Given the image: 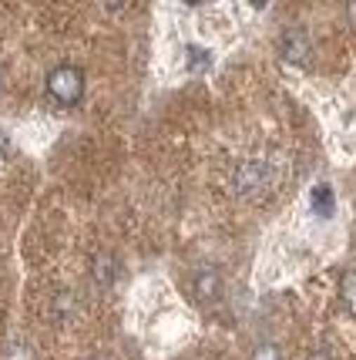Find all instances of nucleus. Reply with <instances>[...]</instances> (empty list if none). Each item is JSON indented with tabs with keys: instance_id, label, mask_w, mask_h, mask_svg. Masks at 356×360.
Segmentation results:
<instances>
[{
	"instance_id": "nucleus-5",
	"label": "nucleus",
	"mask_w": 356,
	"mask_h": 360,
	"mask_svg": "<svg viewBox=\"0 0 356 360\" xmlns=\"http://www.w3.org/2000/svg\"><path fill=\"white\" fill-rule=\"evenodd\" d=\"M118 276H121V263H118L111 252H101V256L94 259V283L108 290V286L118 283Z\"/></svg>"
},
{
	"instance_id": "nucleus-1",
	"label": "nucleus",
	"mask_w": 356,
	"mask_h": 360,
	"mask_svg": "<svg viewBox=\"0 0 356 360\" xmlns=\"http://www.w3.org/2000/svg\"><path fill=\"white\" fill-rule=\"evenodd\" d=\"M47 94L64 105V108H71V105H78L81 98H84V71L74 68V64H58L51 75H47Z\"/></svg>"
},
{
	"instance_id": "nucleus-13",
	"label": "nucleus",
	"mask_w": 356,
	"mask_h": 360,
	"mask_svg": "<svg viewBox=\"0 0 356 360\" xmlns=\"http://www.w3.org/2000/svg\"><path fill=\"white\" fill-rule=\"evenodd\" d=\"M91 360H101V357H91Z\"/></svg>"
},
{
	"instance_id": "nucleus-9",
	"label": "nucleus",
	"mask_w": 356,
	"mask_h": 360,
	"mask_svg": "<svg viewBox=\"0 0 356 360\" xmlns=\"http://www.w3.org/2000/svg\"><path fill=\"white\" fill-rule=\"evenodd\" d=\"M188 68H209V51L188 47Z\"/></svg>"
},
{
	"instance_id": "nucleus-3",
	"label": "nucleus",
	"mask_w": 356,
	"mask_h": 360,
	"mask_svg": "<svg viewBox=\"0 0 356 360\" xmlns=\"http://www.w3.org/2000/svg\"><path fill=\"white\" fill-rule=\"evenodd\" d=\"M188 293H192L195 303L212 307V303H218L222 293H225V280H222V273H218L216 266H199L192 273V280H188Z\"/></svg>"
},
{
	"instance_id": "nucleus-6",
	"label": "nucleus",
	"mask_w": 356,
	"mask_h": 360,
	"mask_svg": "<svg viewBox=\"0 0 356 360\" xmlns=\"http://www.w3.org/2000/svg\"><path fill=\"white\" fill-rule=\"evenodd\" d=\"M340 300H343V307H346V310L356 316V269H346V273H343V280H340Z\"/></svg>"
},
{
	"instance_id": "nucleus-2",
	"label": "nucleus",
	"mask_w": 356,
	"mask_h": 360,
	"mask_svg": "<svg viewBox=\"0 0 356 360\" xmlns=\"http://www.w3.org/2000/svg\"><path fill=\"white\" fill-rule=\"evenodd\" d=\"M269 182H272V169H269V162H259V158L242 162L232 175V186L239 195H259L269 188Z\"/></svg>"
},
{
	"instance_id": "nucleus-7",
	"label": "nucleus",
	"mask_w": 356,
	"mask_h": 360,
	"mask_svg": "<svg viewBox=\"0 0 356 360\" xmlns=\"http://www.w3.org/2000/svg\"><path fill=\"white\" fill-rule=\"evenodd\" d=\"M310 202H312V212L329 216V212H333V188H329V186H316V188H312V195H310Z\"/></svg>"
},
{
	"instance_id": "nucleus-12",
	"label": "nucleus",
	"mask_w": 356,
	"mask_h": 360,
	"mask_svg": "<svg viewBox=\"0 0 356 360\" xmlns=\"http://www.w3.org/2000/svg\"><path fill=\"white\" fill-rule=\"evenodd\" d=\"M4 155H7V139H4V131H0V162H4Z\"/></svg>"
},
{
	"instance_id": "nucleus-10",
	"label": "nucleus",
	"mask_w": 356,
	"mask_h": 360,
	"mask_svg": "<svg viewBox=\"0 0 356 360\" xmlns=\"http://www.w3.org/2000/svg\"><path fill=\"white\" fill-rule=\"evenodd\" d=\"M346 17H350V24L356 27V4H350V7H346Z\"/></svg>"
},
{
	"instance_id": "nucleus-4",
	"label": "nucleus",
	"mask_w": 356,
	"mask_h": 360,
	"mask_svg": "<svg viewBox=\"0 0 356 360\" xmlns=\"http://www.w3.org/2000/svg\"><path fill=\"white\" fill-rule=\"evenodd\" d=\"M279 54L289 64H310L312 61V37L306 27H286L279 34Z\"/></svg>"
},
{
	"instance_id": "nucleus-11",
	"label": "nucleus",
	"mask_w": 356,
	"mask_h": 360,
	"mask_svg": "<svg viewBox=\"0 0 356 360\" xmlns=\"http://www.w3.org/2000/svg\"><path fill=\"white\" fill-rule=\"evenodd\" d=\"M306 360H329V354H323V350H312Z\"/></svg>"
},
{
	"instance_id": "nucleus-8",
	"label": "nucleus",
	"mask_w": 356,
	"mask_h": 360,
	"mask_svg": "<svg viewBox=\"0 0 356 360\" xmlns=\"http://www.w3.org/2000/svg\"><path fill=\"white\" fill-rule=\"evenodd\" d=\"M249 360H286V357H282V350L276 344H259L249 354Z\"/></svg>"
}]
</instances>
